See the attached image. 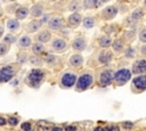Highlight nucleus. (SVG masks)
Listing matches in <instances>:
<instances>
[{
    "label": "nucleus",
    "mask_w": 146,
    "mask_h": 131,
    "mask_svg": "<svg viewBox=\"0 0 146 131\" xmlns=\"http://www.w3.org/2000/svg\"><path fill=\"white\" fill-rule=\"evenodd\" d=\"M43 75L44 74H43V72L41 69L34 68L29 73V75L26 77V83L32 88H36V87L40 85V83H41V81L43 79Z\"/></svg>",
    "instance_id": "1"
},
{
    "label": "nucleus",
    "mask_w": 146,
    "mask_h": 131,
    "mask_svg": "<svg viewBox=\"0 0 146 131\" xmlns=\"http://www.w3.org/2000/svg\"><path fill=\"white\" fill-rule=\"evenodd\" d=\"M131 79V71L128 68H121L114 73V80L119 85L125 84Z\"/></svg>",
    "instance_id": "2"
},
{
    "label": "nucleus",
    "mask_w": 146,
    "mask_h": 131,
    "mask_svg": "<svg viewBox=\"0 0 146 131\" xmlns=\"http://www.w3.org/2000/svg\"><path fill=\"white\" fill-rule=\"evenodd\" d=\"M94 82V77L90 75V74H83L81 75L78 81H76V90L78 91H83L86 89H88Z\"/></svg>",
    "instance_id": "3"
},
{
    "label": "nucleus",
    "mask_w": 146,
    "mask_h": 131,
    "mask_svg": "<svg viewBox=\"0 0 146 131\" xmlns=\"http://www.w3.org/2000/svg\"><path fill=\"white\" fill-rule=\"evenodd\" d=\"M14 74L15 72H14L13 66H3L2 68H0V83H6L10 81Z\"/></svg>",
    "instance_id": "4"
},
{
    "label": "nucleus",
    "mask_w": 146,
    "mask_h": 131,
    "mask_svg": "<svg viewBox=\"0 0 146 131\" xmlns=\"http://www.w3.org/2000/svg\"><path fill=\"white\" fill-rule=\"evenodd\" d=\"M114 79V74H113V71L111 69H105L102 72L100 76H99V84L102 87H107L112 83Z\"/></svg>",
    "instance_id": "5"
},
{
    "label": "nucleus",
    "mask_w": 146,
    "mask_h": 131,
    "mask_svg": "<svg viewBox=\"0 0 146 131\" xmlns=\"http://www.w3.org/2000/svg\"><path fill=\"white\" fill-rule=\"evenodd\" d=\"M132 85L138 91L146 90V75L141 74V75H137L136 77H133L132 79Z\"/></svg>",
    "instance_id": "6"
},
{
    "label": "nucleus",
    "mask_w": 146,
    "mask_h": 131,
    "mask_svg": "<svg viewBox=\"0 0 146 131\" xmlns=\"http://www.w3.org/2000/svg\"><path fill=\"white\" fill-rule=\"evenodd\" d=\"M131 72L137 75H141L146 72V60L145 59H138L132 64Z\"/></svg>",
    "instance_id": "7"
},
{
    "label": "nucleus",
    "mask_w": 146,
    "mask_h": 131,
    "mask_svg": "<svg viewBox=\"0 0 146 131\" xmlns=\"http://www.w3.org/2000/svg\"><path fill=\"white\" fill-rule=\"evenodd\" d=\"M60 82H62V85H64L65 88H71L76 82V75L73 73H66L62 76Z\"/></svg>",
    "instance_id": "8"
},
{
    "label": "nucleus",
    "mask_w": 146,
    "mask_h": 131,
    "mask_svg": "<svg viewBox=\"0 0 146 131\" xmlns=\"http://www.w3.org/2000/svg\"><path fill=\"white\" fill-rule=\"evenodd\" d=\"M116 14H117V8L115 6H108L102 13L104 19H112L116 16Z\"/></svg>",
    "instance_id": "9"
},
{
    "label": "nucleus",
    "mask_w": 146,
    "mask_h": 131,
    "mask_svg": "<svg viewBox=\"0 0 146 131\" xmlns=\"http://www.w3.org/2000/svg\"><path fill=\"white\" fill-rule=\"evenodd\" d=\"M51 48L55 50V51H63L65 48H66V42L62 39H56L52 41L51 43Z\"/></svg>",
    "instance_id": "10"
},
{
    "label": "nucleus",
    "mask_w": 146,
    "mask_h": 131,
    "mask_svg": "<svg viewBox=\"0 0 146 131\" xmlns=\"http://www.w3.org/2000/svg\"><path fill=\"white\" fill-rule=\"evenodd\" d=\"M81 23V15L78 13H73L70 17H68V25L72 27L78 26Z\"/></svg>",
    "instance_id": "11"
},
{
    "label": "nucleus",
    "mask_w": 146,
    "mask_h": 131,
    "mask_svg": "<svg viewBox=\"0 0 146 131\" xmlns=\"http://www.w3.org/2000/svg\"><path fill=\"white\" fill-rule=\"evenodd\" d=\"M41 25H42V21L34 19V21H32L31 23H29L26 25V31L27 32H35L36 30H39L41 27Z\"/></svg>",
    "instance_id": "12"
},
{
    "label": "nucleus",
    "mask_w": 146,
    "mask_h": 131,
    "mask_svg": "<svg viewBox=\"0 0 146 131\" xmlns=\"http://www.w3.org/2000/svg\"><path fill=\"white\" fill-rule=\"evenodd\" d=\"M72 48L74 50H78V51H81L86 48V40L82 39V38H78L75 39L73 42H72Z\"/></svg>",
    "instance_id": "13"
},
{
    "label": "nucleus",
    "mask_w": 146,
    "mask_h": 131,
    "mask_svg": "<svg viewBox=\"0 0 146 131\" xmlns=\"http://www.w3.org/2000/svg\"><path fill=\"white\" fill-rule=\"evenodd\" d=\"M112 58H113L112 52H110V51H103V52L99 54L98 60H99V63H102V64H108V63L112 60Z\"/></svg>",
    "instance_id": "14"
},
{
    "label": "nucleus",
    "mask_w": 146,
    "mask_h": 131,
    "mask_svg": "<svg viewBox=\"0 0 146 131\" xmlns=\"http://www.w3.org/2000/svg\"><path fill=\"white\" fill-rule=\"evenodd\" d=\"M49 27L51 30H59L62 27V19L59 17H54L49 21Z\"/></svg>",
    "instance_id": "15"
},
{
    "label": "nucleus",
    "mask_w": 146,
    "mask_h": 131,
    "mask_svg": "<svg viewBox=\"0 0 146 131\" xmlns=\"http://www.w3.org/2000/svg\"><path fill=\"white\" fill-rule=\"evenodd\" d=\"M83 63V58L81 55H73L71 58H70V64L74 67H79L81 64Z\"/></svg>",
    "instance_id": "16"
},
{
    "label": "nucleus",
    "mask_w": 146,
    "mask_h": 131,
    "mask_svg": "<svg viewBox=\"0 0 146 131\" xmlns=\"http://www.w3.org/2000/svg\"><path fill=\"white\" fill-rule=\"evenodd\" d=\"M7 27H8L9 31L15 32V31L18 30V27H19V23H18L17 19H15V18H10V19L7 21Z\"/></svg>",
    "instance_id": "17"
},
{
    "label": "nucleus",
    "mask_w": 146,
    "mask_h": 131,
    "mask_svg": "<svg viewBox=\"0 0 146 131\" xmlns=\"http://www.w3.org/2000/svg\"><path fill=\"white\" fill-rule=\"evenodd\" d=\"M50 38H51V34H50L48 31H42V32L39 33L38 36H36L38 41H40V42H42V43L48 42V41L50 40Z\"/></svg>",
    "instance_id": "18"
},
{
    "label": "nucleus",
    "mask_w": 146,
    "mask_h": 131,
    "mask_svg": "<svg viewBox=\"0 0 146 131\" xmlns=\"http://www.w3.org/2000/svg\"><path fill=\"white\" fill-rule=\"evenodd\" d=\"M98 42H99V46L102 48H108L110 46H112V39L110 36H107V35L102 36Z\"/></svg>",
    "instance_id": "19"
},
{
    "label": "nucleus",
    "mask_w": 146,
    "mask_h": 131,
    "mask_svg": "<svg viewBox=\"0 0 146 131\" xmlns=\"http://www.w3.org/2000/svg\"><path fill=\"white\" fill-rule=\"evenodd\" d=\"M29 14V9L26 7H21L16 10V17L18 19H24Z\"/></svg>",
    "instance_id": "20"
},
{
    "label": "nucleus",
    "mask_w": 146,
    "mask_h": 131,
    "mask_svg": "<svg viewBox=\"0 0 146 131\" xmlns=\"http://www.w3.org/2000/svg\"><path fill=\"white\" fill-rule=\"evenodd\" d=\"M143 15H144V10L141 8H137V9H135L132 11V14L130 16V19L131 21H138V19H140L143 17Z\"/></svg>",
    "instance_id": "21"
},
{
    "label": "nucleus",
    "mask_w": 146,
    "mask_h": 131,
    "mask_svg": "<svg viewBox=\"0 0 146 131\" xmlns=\"http://www.w3.org/2000/svg\"><path fill=\"white\" fill-rule=\"evenodd\" d=\"M29 46H31V39H30V36H27V35L22 36L19 39V41H18V47H21V48H27Z\"/></svg>",
    "instance_id": "22"
},
{
    "label": "nucleus",
    "mask_w": 146,
    "mask_h": 131,
    "mask_svg": "<svg viewBox=\"0 0 146 131\" xmlns=\"http://www.w3.org/2000/svg\"><path fill=\"white\" fill-rule=\"evenodd\" d=\"M42 11H43V8H42L41 5H34V6L32 7L31 14H32L33 17H39V16L42 14Z\"/></svg>",
    "instance_id": "23"
},
{
    "label": "nucleus",
    "mask_w": 146,
    "mask_h": 131,
    "mask_svg": "<svg viewBox=\"0 0 146 131\" xmlns=\"http://www.w3.org/2000/svg\"><path fill=\"white\" fill-rule=\"evenodd\" d=\"M112 47H113L114 51H116V52L122 51L123 50V42H122V40H115V41H113L112 42Z\"/></svg>",
    "instance_id": "24"
},
{
    "label": "nucleus",
    "mask_w": 146,
    "mask_h": 131,
    "mask_svg": "<svg viewBox=\"0 0 146 131\" xmlns=\"http://www.w3.org/2000/svg\"><path fill=\"white\" fill-rule=\"evenodd\" d=\"M82 24H83V26H84L86 28H91V27H94V25H95V19H94L92 17H86V18L83 19Z\"/></svg>",
    "instance_id": "25"
},
{
    "label": "nucleus",
    "mask_w": 146,
    "mask_h": 131,
    "mask_svg": "<svg viewBox=\"0 0 146 131\" xmlns=\"http://www.w3.org/2000/svg\"><path fill=\"white\" fill-rule=\"evenodd\" d=\"M43 50H44V47L41 43H35L32 47V51H33L34 55H40L41 52H43Z\"/></svg>",
    "instance_id": "26"
},
{
    "label": "nucleus",
    "mask_w": 146,
    "mask_h": 131,
    "mask_svg": "<svg viewBox=\"0 0 146 131\" xmlns=\"http://www.w3.org/2000/svg\"><path fill=\"white\" fill-rule=\"evenodd\" d=\"M16 41V38L13 35V34H7L5 38H3V43H8V44H11V43H14Z\"/></svg>",
    "instance_id": "27"
},
{
    "label": "nucleus",
    "mask_w": 146,
    "mask_h": 131,
    "mask_svg": "<svg viewBox=\"0 0 146 131\" xmlns=\"http://www.w3.org/2000/svg\"><path fill=\"white\" fill-rule=\"evenodd\" d=\"M49 126L46 124V122H39L36 124V131H48Z\"/></svg>",
    "instance_id": "28"
},
{
    "label": "nucleus",
    "mask_w": 146,
    "mask_h": 131,
    "mask_svg": "<svg viewBox=\"0 0 146 131\" xmlns=\"http://www.w3.org/2000/svg\"><path fill=\"white\" fill-rule=\"evenodd\" d=\"M8 50H9V46L8 44H6V43H0V56H2V55H6L7 52H8Z\"/></svg>",
    "instance_id": "29"
},
{
    "label": "nucleus",
    "mask_w": 146,
    "mask_h": 131,
    "mask_svg": "<svg viewBox=\"0 0 146 131\" xmlns=\"http://www.w3.org/2000/svg\"><path fill=\"white\" fill-rule=\"evenodd\" d=\"M96 2L97 0H86L83 2V6L86 8H92V7H96Z\"/></svg>",
    "instance_id": "30"
},
{
    "label": "nucleus",
    "mask_w": 146,
    "mask_h": 131,
    "mask_svg": "<svg viewBox=\"0 0 146 131\" xmlns=\"http://www.w3.org/2000/svg\"><path fill=\"white\" fill-rule=\"evenodd\" d=\"M136 56V51L133 48H128L125 51V57L127 58H133Z\"/></svg>",
    "instance_id": "31"
},
{
    "label": "nucleus",
    "mask_w": 146,
    "mask_h": 131,
    "mask_svg": "<svg viewBox=\"0 0 146 131\" xmlns=\"http://www.w3.org/2000/svg\"><path fill=\"white\" fill-rule=\"evenodd\" d=\"M138 38H139V40H140L141 42L146 43V27H145V28H143V30L139 32Z\"/></svg>",
    "instance_id": "32"
},
{
    "label": "nucleus",
    "mask_w": 146,
    "mask_h": 131,
    "mask_svg": "<svg viewBox=\"0 0 146 131\" xmlns=\"http://www.w3.org/2000/svg\"><path fill=\"white\" fill-rule=\"evenodd\" d=\"M21 128H22L23 131H32V125H31L30 122H24V123H22Z\"/></svg>",
    "instance_id": "33"
},
{
    "label": "nucleus",
    "mask_w": 146,
    "mask_h": 131,
    "mask_svg": "<svg viewBox=\"0 0 146 131\" xmlns=\"http://www.w3.org/2000/svg\"><path fill=\"white\" fill-rule=\"evenodd\" d=\"M122 126H123L124 129H127V130H130V129L133 128V123H132V122H129V121H125V122L122 123Z\"/></svg>",
    "instance_id": "34"
},
{
    "label": "nucleus",
    "mask_w": 146,
    "mask_h": 131,
    "mask_svg": "<svg viewBox=\"0 0 146 131\" xmlns=\"http://www.w3.org/2000/svg\"><path fill=\"white\" fill-rule=\"evenodd\" d=\"M8 123H9L10 125H16V124H18V118H17V117H14V116H11V117H9V120H8Z\"/></svg>",
    "instance_id": "35"
},
{
    "label": "nucleus",
    "mask_w": 146,
    "mask_h": 131,
    "mask_svg": "<svg viewBox=\"0 0 146 131\" xmlns=\"http://www.w3.org/2000/svg\"><path fill=\"white\" fill-rule=\"evenodd\" d=\"M106 131H120V128L117 125H110L106 128Z\"/></svg>",
    "instance_id": "36"
},
{
    "label": "nucleus",
    "mask_w": 146,
    "mask_h": 131,
    "mask_svg": "<svg viewBox=\"0 0 146 131\" xmlns=\"http://www.w3.org/2000/svg\"><path fill=\"white\" fill-rule=\"evenodd\" d=\"M31 63H32V64H35V65H39V64L41 63V60H40L38 57H33V58H31Z\"/></svg>",
    "instance_id": "37"
},
{
    "label": "nucleus",
    "mask_w": 146,
    "mask_h": 131,
    "mask_svg": "<svg viewBox=\"0 0 146 131\" xmlns=\"http://www.w3.org/2000/svg\"><path fill=\"white\" fill-rule=\"evenodd\" d=\"M52 60H55V57H54V56H51V55H48V56H47V58H46V62L50 64Z\"/></svg>",
    "instance_id": "38"
},
{
    "label": "nucleus",
    "mask_w": 146,
    "mask_h": 131,
    "mask_svg": "<svg viewBox=\"0 0 146 131\" xmlns=\"http://www.w3.org/2000/svg\"><path fill=\"white\" fill-rule=\"evenodd\" d=\"M76 130V128L74 126V125H68V126H66V131H75Z\"/></svg>",
    "instance_id": "39"
},
{
    "label": "nucleus",
    "mask_w": 146,
    "mask_h": 131,
    "mask_svg": "<svg viewBox=\"0 0 146 131\" xmlns=\"http://www.w3.org/2000/svg\"><path fill=\"white\" fill-rule=\"evenodd\" d=\"M140 52H141L143 55L146 56V43H145L144 46H141V48H140Z\"/></svg>",
    "instance_id": "40"
},
{
    "label": "nucleus",
    "mask_w": 146,
    "mask_h": 131,
    "mask_svg": "<svg viewBox=\"0 0 146 131\" xmlns=\"http://www.w3.org/2000/svg\"><path fill=\"white\" fill-rule=\"evenodd\" d=\"M76 7H78V3H76V2H74V3H72V5L70 6V10H75V9H76Z\"/></svg>",
    "instance_id": "41"
},
{
    "label": "nucleus",
    "mask_w": 146,
    "mask_h": 131,
    "mask_svg": "<svg viewBox=\"0 0 146 131\" xmlns=\"http://www.w3.org/2000/svg\"><path fill=\"white\" fill-rule=\"evenodd\" d=\"M51 131H63V128H60V126H54L51 129Z\"/></svg>",
    "instance_id": "42"
},
{
    "label": "nucleus",
    "mask_w": 146,
    "mask_h": 131,
    "mask_svg": "<svg viewBox=\"0 0 146 131\" xmlns=\"http://www.w3.org/2000/svg\"><path fill=\"white\" fill-rule=\"evenodd\" d=\"M94 131H106V130H105V128H102V126H96V128L94 129Z\"/></svg>",
    "instance_id": "43"
},
{
    "label": "nucleus",
    "mask_w": 146,
    "mask_h": 131,
    "mask_svg": "<svg viewBox=\"0 0 146 131\" xmlns=\"http://www.w3.org/2000/svg\"><path fill=\"white\" fill-rule=\"evenodd\" d=\"M6 123H7V121L3 117H0V125H5Z\"/></svg>",
    "instance_id": "44"
},
{
    "label": "nucleus",
    "mask_w": 146,
    "mask_h": 131,
    "mask_svg": "<svg viewBox=\"0 0 146 131\" xmlns=\"http://www.w3.org/2000/svg\"><path fill=\"white\" fill-rule=\"evenodd\" d=\"M48 17H49L48 15H44V16H43V19H42V23H43V22H47V19H48Z\"/></svg>",
    "instance_id": "45"
},
{
    "label": "nucleus",
    "mask_w": 146,
    "mask_h": 131,
    "mask_svg": "<svg viewBox=\"0 0 146 131\" xmlns=\"http://www.w3.org/2000/svg\"><path fill=\"white\" fill-rule=\"evenodd\" d=\"M2 34H3V27H2L1 25H0V36H1Z\"/></svg>",
    "instance_id": "46"
},
{
    "label": "nucleus",
    "mask_w": 146,
    "mask_h": 131,
    "mask_svg": "<svg viewBox=\"0 0 146 131\" xmlns=\"http://www.w3.org/2000/svg\"><path fill=\"white\" fill-rule=\"evenodd\" d=\"M1 14H2V10H1V8H0V16H1Z\"/></svg>",
    "instance_id": "47"
}]
</instances>
